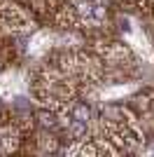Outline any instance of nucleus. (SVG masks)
Segmentation results:
<instances>
[{
  "instance_id": "1",
  "label": "nucleus",
  "mask_w": 154,
  "mask_h": 157,
  "mask_svg": "<svg viewBox=\"0 0 154 157\" xmlns=\"http://www.w3.org/2000/svg\"><path fill=\"white\" fill-rule=\"evenodd\" d=\"M72 117H75V122H86V120H89V108H86V105H75V108H72Z\"/></svg>"
},
{
  "instance_id": "2",
  "label": "nucleus",
  "mask_w": 154,
  "mask_h": 157,
  "mask_svg": "<svg viewBox=\"0 0 154 157\" xmlns=\"http://www.w3.org/2000/svg\"><path fill=\"white\" fill-rule=\"evenodd\" d=\"M40 122H42V127H56V122H54V117L51 115H47V113H40Z\"/></svg>"
},
{
  "instance_id": "3",
  "label": "nucleus",
  "mask_w": 154,
  "mask_h": 157,
  "mask_svg": "<svg viewBox=\"0 0 154 157\" xmlns=\"http://www.w3.org/2000/svg\"><path fill=\"white\" fill-rule=\"evenodd\" d=\"M0 110H2V105H0Z\"/></svg>"
}]
</instances>
